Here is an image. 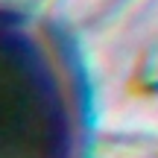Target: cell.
<instances>
[{
  "label": "cell",
  "instance_id": "1",
  "mask_svg": "<svg viewBox=\"0 0 158 158\" xmlns=\"http://www.w3.org/2000/svg\"><path fill=\"white\" fill-rule=\"evenodd\" d=\"M85 102L64 44L35 18L0 12V158H82Z\"/></svg>",
  "mask_w": 158,
  "mask_h": 158
}]
</instances>
